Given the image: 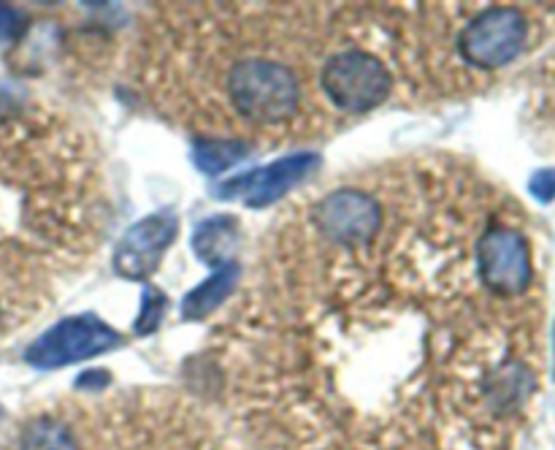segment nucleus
Masks as SVG:
<instances>
[{"label": "nucleus", "mask_w": 555, "mask_h": 450, "mask_svg": "<svg viewBox=\"0 0 555 450\" xmlns=\"http://www.w3.org/2000/svg\"><path fill=\"white\" fill-rule=\"evenodd\" d=\"M122 345V336L95 314H76L43 331L25 350V361L38 369H60L68 363L103 356Z\"/></svg>", "instance_id": "4"}, {"label": "nucleus", "mask_w": 555, "mask_h": 450, "mask_svg": "<svg viewBox=\"0 0 555 450\" xmlns=\"http://www.w3.org/2000/svg\"><path fill=\"white\" fill-rule=\"evenodd\" d=\"M529 41V22L524 11L493 5L480 11L459 36V52L475 68H502L513 63Z\"/></svg>", "instance_id": "3"}, {"label": "nucleus", "mask_w": 555, "mask_h": 450, "mask_svg": "<svg viewBox=\"0 0 555 450\" xmlns=\"http://www.w3.org/2000/svg\"><path fill=\"white\" fill-rule=\"evenodd\" d=\"M168 309V298L163 296L157 287H146L144 291V301H141V312L139 320H135V334H152V331L160 325V320L166 318Z\"/></svg>", "instance_id": "13"}, {"label": "nucleus", "mask_w": 555, "mask_h": 450, "mask_svg": "<svg viewBox=\"0 0 555 450\" xmlns=\"http://www.w3.org/2000/svg\"><path fill=\"white\" fill-rule=\"evenodd\" d=\"M20 450H79V437L68 423L54 421V417H38L22 432Z\"/></svg>", "instance_id": "12"}, {"label": "nucleus", "mask_w": 555, "mask_h": 450, "mask_svg": "<svg viewBox=\"0 0 555 450\" xmlns=\"http://www.w3.org/2000/svg\"><path fill=\"white\" fill-rule=\"evenodd\" d=\"M27 20L22 11L11 9V5H3L0 3V41H5V38H16L22 36V30H25Z\"/></svg>", "instance_id": "15"}, {"label": "nucleus", "mask_w": 555, "mask_h": 450, "mask_svg": "<svg viewBox=\"0 0 555 450\" xmlns=\"http://www.w3.org/2000/svg\"><path fill=\"white\" fill-rule=\"evenodd\" d=\"M253 155V146L244 141H222V139H198L193 144V160L204 173H222L228 168L238 166Z\"/></svg>", "instance_id": "11"}, {"label": "nucleus", "mask_w": 555, "mask_h": 450, "mask_svg": "<svg viewBox=\"0 0 555 450\" xmlns=\"http://www.w3.org/2000/svg\"><path fill=\"white\" fill-rule=\"evenodd\" d=\"M238 242V231H236V220L231 215H215L206 217L193 233V249L198 255V260L209 266H225L231 263V255L236 249Z\"/></svg>", "instance_id": "9"}, {"label": "nucleus", "mask_w": 555, "mask_h": 450, "mask_svg": "<svg viewBox=\"0 0 555 450\" xmlns=\"http://www.w3.org/2000/svg\"><path fill=\"white\" fill-rule=\"evenodd\" d=\"M529 190L540 204H551L555 198V168H540V171L531 177Z\"/></svg>", "instance_id": "14"}, {"label": "nucleus", "mask_w": 555, "mask_h": 450, "mask_svg": "<svg viewBox=\"0 0 555 450\" xmlns=\"http://www.w3.org/2000/svg\"><path fill=\"white\" fill-rule=\"evenodd\" d=\"M179 220L173 211H155L135 222L114 253V271L128 280H146L157 271L163 255L177 239Z\"/></svg>", "instance_id": "8"}, {"label": "nucleus", "mask_w": 555, "mask_h": 450, "mask_svg": "<svg viewBox=\"0 0 555 450\" xmlns=\"http://www.w3.org/2000/svg\"><path fill=\"white\" fill-rule=\"evenodd\" d=\"M393 76L390 68L372 52L345 49L331 54L320 70V90L347 114H363L377 108L390 95Z\"/></svg>", "instance_id": "2"}, {"label": "nucleus", "mask_w": 555, "mask_h": 450, "mask_svg": "<svg viewBox=\"0 0 555 450\" xmlns=\"http://www.w3.org/2000/svg\"><path fill=\"white\" fill-rule=\"evenodd\" d=\"M0 415H3V412H0Z\"/></svg>", "instance_id": "18"}, {"label": "nucleus", "mask_w": 555, "mask_h": 450, "mask_svg": "<svg viewBox=\"0 0 555 450\" xmlns=\"http://www.w3.org/2000/svg\"><path fill=\"white\" fill-rule=\"evenodd\" d=\"M238 280V263H225L215 271L211 277H206L195 291H190L182 301V318L184 320H204L225 301L233 293Z\"/></svg>", "instance_id": "10"}, {"label": "nucleus", "mask_w": 555, "mask_h": 450, "mask_svg": "<svg viewBox=\"0 0 555 450\" xmlns=\"http://www.w3.org/2000/svg\"><path fill=\"white\" fill-rule=\"evenodd\" d=\"M477 277L493 296L513 298L531 285V249L520 231L491 226L477 239Z\"/></svg>", "instance_id": "6"}, {"label": "nucleus", "mask_w": 555, "mask_h": 450, "mask_svg": "<svg viewBox=\"0 0 555 450\" xmlns=\"http://www.w3.org/2000/svg\"><path fill=\"white\" fill-rule=\"evenodd\" d=\"M553 336H555V331H553Z\"/></svg>", "instance_id": "17"}, {"label": "nucleus", "mask_w": 555, "mask_h": 450, "mask_svg": "<svg viewBox=\"0 0 555 450\" xmlns=\"http://www.w3.org/2000/svg\"><path fill=\"white\" fill-rule=\"evenodd\" d=\"M106 380H108L106 372H101V369H90V372H85L79 377V388L98 390V388H103V385H106Z\"/></svg>", "instance_id": "16"}, {"label": "nucleus", "mask_w": 555, "mask_h": 450, "mask_svg": "<svg viewBox=\"0 0 555 450\" xmlns=\"http://www.w3.org/2000/svg\"><path fill=\"white\" fill-rule=\"evenodd\" d=\"M320 166V155L314 152H298V155L282 157L271 166L253 168L247 173L228 179L215 190L217 198H244L249 209H263V206L276 204L287 190L296 188L298 182L309 177Z\"/></svg>", "instance_id": "7"}, {"label": "nucleus", "mask_w": 555, "mask_h": 450, "mask_svg": "<svg viewBox=\"0 0 555 450\" xmlns=\"http://www.w3.org/2000/svg\"><path fill=\"white\" fill-rule=\"evenodd\" d=\"M228 98L238 117L263 128L296 119L301 81L296 70L271 57H238L228 70Z\"/></svg>", "instance_id": "1"}, {"label": "nucleus", "mask_w": 555, "mask_h": 450, "mask_svg": "<svg viewBox=\"0 0 555 450\" xmlns=\"http://www.w3.org/2000/svg\"><path fill=\"white\" fill-rule=\"evenodd\" d=\"M383 206L372 193L358 188H336L323 195L314 209V228L325 242L341 249H363L383 231Z\"/></svg>", "instance_id": "5"}]
</instances>
